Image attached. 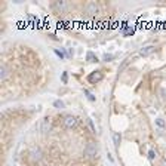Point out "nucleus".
Listing matches in <instances>:
<instances>
[{
  "label": "nucleus",
  "mask_w": 166,
  "mask_h": 166,
  "mask_svg": "<svg viewBox=\"0 0 166 166\" xmlns=\"http://www.w3.org/2000/svg\"><path fill=\"white\" fill-rule=\"evenodd\" d=\"M113 143H114L116 147L120 146V143H122V133H120V132H114V135H113Z\"/></svg>",
  "instance_id": "nucleus-7"
},
{
  "label": "nucleus",
  "mask_w": 166,
  "mask_h": 166,
  "mask_svg": "<svg viewBox=\"0 0 166 166\" xmlns=\"http://www.w3.org/2000/svg\"><path fill=\"white\" fill-rule=\"evenodd\" d=\"M54 107H55V108H64L65 104H64L61 99H56V101H54Z\"/></svg>",
  "instance_id": "nucleus-12"
},
{
  "label": "nucleus",
  "mask_w": 166,
  "mask_h": 166,
  "mask_svg": "<svg viewBox=\"0 0 166 166\" xmlns=\"http://www.w3.org/2000/svg\"><path fill=\"white\" fill-rule=\"evenodd\" d=\"M9 68L6 67V65H2L0 67V80H6L8 77H9Z\"/></svg>",
  "instance_id": "nucleus-6"
},
{
  "label": "nucleus",
  "mask_w": 166,
  "mask_h": 166,
  "mask_svg": "<svg viewBox=\"0 0 166 166\" xmlns=\"http://www.w3.org/2000/svg\"><path fill=\"white\" fill-rule=\"evenodd\" d=\"M156 125H157V126H159L160 129H163V128L166 126L165 120H163V119H160V117H159V119H156Z\"/></svg>",
  "instance_id": "nucleus-13"
},
{
  "label": "nucleus",
  "mask_w": 166,
  "mask_h": 166,
  "mask_svg": "<svg viewBox=\"0 0 166 166\" xmlns=\"http://www.w3.org/2000/svg\"><path fill=\"white\" fill-rule=\"evenodd\" d=\"M54 52H55L56 55L59 56V58H61V59H64V58H65V49H61V51H59V49H54Z\"/></svg>",
  "instance_id": "nucleus-11"
},
{
  "label": "nucleus",
  "mask_w": 166,
  "mask_h": 166,
  "mask_svg": "<svg viewBox=\"0 0 166 166\" xmlns=\"http://www.w3.org/2000/svg\"><path fill=\"white\" fill-rule=\"evenodd\" d=\"M86 59H88L89 62H98V58H96V55H95L93 52H91V51L86 54Z\"/></svg>",
  "instance_id": "nucleus-9"
},
{
  "label": "nucleus",
  "mask_w": 166,
  "mask_h": 166,
  "mask_svg": "<svg viewBox=\"0 0 166 166\" xmlns=\"http://www.w3.org/2000/svg\"><path fill=\"white\" fill-rule=\"evenodd\" d=\"M56 6H58L59 9H64V6H65V3H64V2H58V3H56Z\"/></svg>",
  "instance_id": "nucleus-19"
},
{
  "label": "nucleus",
  "mask_w": 166,
  "mask_h": 166,
  "mask_svg": "<svg viewBox=\"0 0 166 166\" xmlns=\"http://www.w3.org/2000/svg\"><path fill=\"white\" fill-rule=\"evenodd\" d=\"M64 125L71 129V128H74V126L77 125V119H76L74 116H65V117H64Z\"/></svg>",
  "instance_id": "nucleus-3"
},
{
  "label": "nucleus",
  "mask_w": 166,
  "mask_h": 166,
  "mask_svg": "<svg viewBox=\"0 0 166 166\" xmlns=\"http://www.w3.org/2000/svg\"><path fill=\"white\" fill-rule=\"evenodd\" d=\"M154 49H156V48H154V46H151V45H150V46H144V48L139 51V55H141V56H148L150 54H153V52H154Z\"/></svg>",
  "instance_id": "nucleus-5"
},
{
  "label": "nucleus",
  "mask_w": 166,
  "mask_h": 166,
  "mask_svg": "<svg viewBox=\"0 0 166 166\" xmlns=\"http://www.w3.org/2000/svg\"><path fill=\"white\" fill-rule=\"evenodd\" d=\"M83 92H85V95H86V98H88V99H89L91 102H95V101H96V98L93 96V93H91V92H89V91H88V89H83Z\"/></svg>",
  "instance_id": "nucleus-10"
},
{
  "label": "nucleus",
  "mask_w": 166,
  "mask_h": 166,
  "mask_svg": "<svg viewBox=\"0 0 166 166\" xmlns=\"http://www.w3.org/2000/svg\"><path fill=\"white\" fill-rule=\"evenodd\" d=\"M148 159H150V160H154V159H156V151H154L153 148L148 150Z\"/></svg>",
  "instance_id": "nucleus-15"
},
{
  "label": "nucleus",
  "mask_w": 166,
  "mask_h": 166,
  "mask_svg": "<svg viewBox=\"0 0 166 166\" xmlns=\"http://www.w3.org/2000/svg\"><path fill=\"white\" fill-rule=\"evenodd\" d=\"M107 157H108V160H110V162H114V159H113V156H111L110 153H108V154H107Z\"/></svg>",
  "instance_id": "nucleus-20"
},
{
  "label": "nucleus",
  "mask_w": 166,
  "mask_h": 166,
  "mask_svg": "<svg viewBox=\"0 0 166 166\" xmlns=\"http://www.w3.org/2000/svg\"><path fill=\"white\" fill-rule=\"evenodd\" d=\"M88 123H89V126L92 128V130H93V132H96V129H95V126H93V122H92V120H91V119H88Z\"/></svg>",
  "instance_id": "nucleus-18"
},
{
  "label": "nucleus",
  "mask_w": 166,
  "mask_h": 166,
  "mask_svg": "<svg viewBox=\"0 0 166 166\" xmlns=\"http://www.w3.org/2000/svg\"><path fill=\"white\" fill-rule=\"evenodd\" d=\"M102 79H104L102 71H92V73L88 76V82H89V83H98V82H101Z\"/></svg>",
  "instance_id": "nucleus-2"
},
{
  "label": "nucleus",
  "mask_w": 166,
  "mask_h": 166,
  "mask_svg": "<svg viewBox=\"0 0 166 166\" xmlns=\"http://www.w3.org/2000/svg\"><path fill=\"white\" fill-rule=\"evenodd\" d=\"M96 154H98V146L95 144V143H89L86 148H85V156H88V157H96Z\"/></svg>",
  "instance_id": "nucleus-1"
},
{
  "label": "nucleus",
  "mask_w": 166,
  "mask_h": 166,
  "mask_svg": "<svg viewBox=\"0 0 166 166\" xmlns=\"http://www.w3.org/2000/svg\"><path fill=\"white\" fill-rule=\"evenodd\" d=\"M132 33H133V28H132V27H128V30L123 31V36H129V34H132Z\"/></svg>",
  "instance_id": "nucleus-17"
},
{
  "label": "nucleus",
  "mask_w": 166,
  "mask_h": 166,
  "mask_svg": "<svg viewBox=\"0 0 166 166\" xmlns=\"http://www.w3.org/2000/svg\"><path fill=\"white\" fill-rule=\"evenodd\" d=\"M61 80H62L64 85H67V82H68V73L67 71H64V73L61 74Z\"/></svg>",
  "instance_id": "nucleus-14"
},
{
  "label": "nucleus",
  "mask_w": 166,
  "mask_h": 166,
  "mask_svg": "<svg viewBox=\"0 0 166 166\" xmlns=\"http://www.w3.org/2000/svg\"><path fill=\"white\" fill-rule=\"evenodd\" d=\"M111 59H114L113 54H104V61H111Z\"/></svg>",
  "instance_id": "nucleus-16"
},
{
  "label": "nucleus",
  "mask_w": 166,
  "mask_h": 166,
  "mask_svg": "<svg viewBox=\"0 0 166 166\" xmlns=\"http://www.w3.org/2000/svg\"><path fill=\"white\" fill-rule=\"evenodd\" d=\"M31 157H33V160H40L42 159V151L39 148H33L31 150Z\"/></svg>",
  "instance_id": "nucleus-8"
},
{
  "label": "nucleus",
  "mask_w": 166,
  "mask_h": 166,
  "mask_svg": "<svg viewBox=\"0 0 166 166\" xmlns=\"http://www.w3.org/2000/svg\"><path fill=\"white\" fill-rule=\"evenodd\" d=\"M98 11H99V8H98V5H96L95 2H91V3L88 5V8H86V12H88L89 15H96Z\"/></svg>",
  "instance_id": "nucleus-4"
}]
</instances>
